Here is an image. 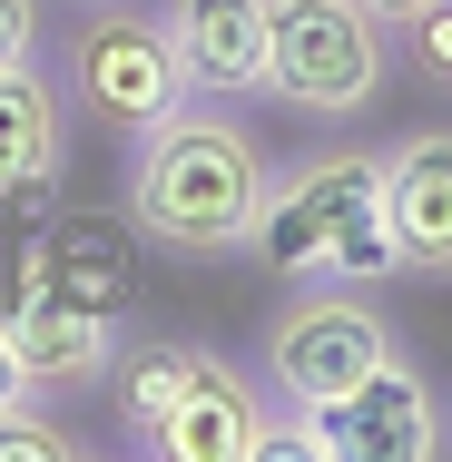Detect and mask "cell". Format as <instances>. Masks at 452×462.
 Segmentation results:
<instances>
[{"label":"cell","mask_w":452,"mask_h":462,"mask_svg":"<svg viewBox=\"0 0 452 462\" xmlns=\"http://www.w3.org/2000/svg\"><path fill=\"white\" fill-rule=\"evenodd\" d=\"M60 168H69V108L30 60H10L0 69V217L50 207Z\"/></svg>","instance_id":"obj_11"},{"label":"cell","mask_w":452,"mask_h":462,"mask_svg":"<svg viewBox=\"0 0 452 462\" xmlns=\"http://www.w3.org/2000/svg\"><path fill=\"white\" fill-rule=\"evenodd\" d=\"M266 89L295 118H364L393 89V30L374 0H275Z\"/></svg>","instance_id":"obj_3"},{"label":"cell","mask_w":452,"mask_h":462,"mask_svg":"<svg viewBox=\"0 0 452 462\" xmlns=\"http://www.w3.org/2000/svg\"><path fill=\"white\" fill-rule=\"evenodd\" d=\"M383 226L403 276H452V128H403L383 148Z\"/></svg>","instance_id":"obj_9"},{"label":"cell","mask_w":452,"mask_h":462,"mask_svg":"<svg viewBox=\"0 0 452 462\" xmlns=\"http://www.w3.org/2000/svg\"><path fill=\"white\" fill-rule=\"evenodd\" d=\"M256 207H266V148L236 108L217 98H178L158 128H138V158H128V226L148 246H168L187 266L207 256H236L256 236Z\"/></svg>","instance_id":"obj_1"},{"label":"cell","mask_w":452,"mask_h":462,"mask_svg":"<svg viewBox=\"0 0 452 462\" xmlns=\"http://www.w3.org/2000/svg\"><path fill=\"white\" fill-rule=\"evenodd\" d=\"M246 256H266V266H285L305 285L403 276L393 226H383V148H325V158L266 168V207H256Z\"/></svg>","instance_id":"obj_2"},{"label":"cell","mask_w":452,"mask_h":462,"mask_svg":"<svg viewBox=\"0 0 452 462\" xmlns=\"http://www.w3.org/2000/svg\"><path fill=\"white\" fill-rule=\"evenodd\" d=\"M0 462H79V433L40 413V393L0 403Z\"/></svg>","instance_id":"obj_13"},{"label":"cell","mask_w":452,"mask_h":462,"mask_svg":"<svg viewBox=\"0 0 452 462\" xmlns=\"http://www.w3.org/2000/svg\"><path fill=\"white\" fill-rule=\"evenodd\" d=\"M256 433H266V393L246 383V365L217 355V365L158 413V433H148L138 453H158V462H256Z\"/></svg>","instance_id":"obj_10"},{"label":"cell","mask_w":452,"mask_h":462,"mask_svg":"<svg viewBox=\"0 0 452 462\" xmlns=\"http://www.w3.org/2000/svg\"><path fill=\"white\" fill-rule=\"evenodd\" d=\"M393 355V325L364 285H305L285 295L256 335V365H266V393L285 413H335L364 374Z\"/></svg>","instance_id":"obj_4"},{"label":"cell","mask_w":452,"mask_h":462,"mask_svg":"<svg viewBox=\"0 0 452 462\" xmlns=\"http://www.w3.org/2000/svg\"><path fill=\"white\" fill-rule=\"evenodd\" d=\"M315 423H325V453H345V462H433L443 453V403H433V383L403 365V355H383Z\"/></svg>","instance_id":"obj_7"},{"label":"cell","mask_w":452,"mask_h":462,"mask_svg":"<svg viewBox=\"0 0 452 462\" xmlns=\"http://www.w3.org/2000/svg\"><path fill=\"white\" fill-rule=\"evenodd\" d=\"M168 50L187 69V98H256L266 89L275 0H168Z\"/></svg>","instance_id":"obj_8"},{"label":"cell","mask_w":452,"mask_h":462,"mask_svg":"<svg viewBox=\"0 0 452 462\" xmlns=\"http://www.w3.org/2000/svg\"><path fill=\"white\" fill-rule=\"evenodd\" d=\"M207 365H217V345H197V335H118V355H108V403H118V423H128V443H148L158 413H168Z\"/></svg>","instance_id":"obj_12"},{"label":"cell","mask_w":452,"mask_h":462,"mask_svg":"<svg viewBox=\"0 0 452 462\" xmlns=\"http://www.w3.org/2000/svg\"><path fill=\"white\" fill-rule=\"evenodd\" d=\"M256 462H325V423L305 413V423H266L256 433Z\"/></svg>","instance_id":"obj_15"},{"label":"cell","mask_w":452,"mask_h":462,"mask_svg":"<svg viewBox=\"0 0 452 462\" xmlns=\"http://www.w3.org/2000/svg\"><path fill=\"white\" fill-rule=\"evenodd\" d=\"M374 10H383V20H413V10H433V0H374Z\"/></svg>","instance_id":"obj_18"},{"label":"cell","mask_w":452,"mask_h":462,"mask_svg":"<svg viewBox=\"0 0 452 462\" xmlns=\"http://www.w3.org/2000/svg\"><path fill=\"white\" fill-rule=\"evenodd\" d=\"M403 69H413L423 89L452 98V0H433V10H413V20H403Z\"/></svg>","instance_id":"obj_14"},{"label":"cell","mask_w":452,"mask_h":462,"mask_svg":"<svg viewBox=\"0 0 452 462\" xmlns=\"http://www.w3.org/2000/svg\"><path fill=\"white\" fill-rule=\"evenodd\" d=\"M0 325H10V355L30 374V393H79V383H108V355H118V315H89L50 285H30L20 266H0Z\"/></svg>","instance_id":"obj_6"},{"label":"cell","mask_w":452,"mask_h":462,"mask_svg":"<svg viewBox=\"0 0 452 462\" xmlns=\"http://www.w3.org/2000/svg\"><path fill=\"white\" fill-rule=\"evenodd\" d=\"M40 50V0H0V69Z\"/></svg>","instance_id":"obj_16"},{"label":"cell","mask_w":452,"mask_h":462,"mask_svg":"<svg viewBox=\"0 0 452 462\" xmlns=\"http://www.w3.org/2000/svg\"><path fill=\"white\" fill-rule=\"evenodd\" d=\"M69 89L89 98V118L128 128V138L158 128V118L187 98V69H178V50H168V20L98 0V20H79V40H69Z\"/></svg>","instance_id":"obj_5"},{"label":"cell","mask_w":452,"mask_h":462,"mask_svg":"<svg viewBox=\"0 0 452 462\" xmlns=\"http://www.w3.org/2000/svg\"><path fill=\"white\" fill-rule=\"evenodd\" d=\"M30 393V374H20V355H10V325H0V403H20Z\"/></svg>","instance_id":"obj_17"}]
</instances>
